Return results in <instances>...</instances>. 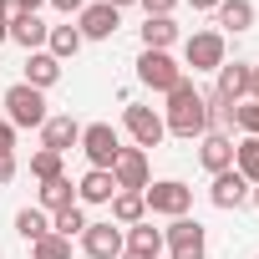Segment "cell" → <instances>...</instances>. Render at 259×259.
<instances>
[{"label":"cell","mask_w":259,"mask_h":259,"mask_svg":"<svg viewBox=\"0 0 259 259\" xmlns=\"http://www.w3.org/2000/svg\"><path fill=\"white\" fill-rule=\"evenodd\" d=\"M163 127L173 138H203L208 133V97L183 76L173 92H168V117H163Z\"/></svg>","instance_id":"obj_1"},{"label":"cell","mask_w":259,"mask_h":259,"mask_svg":"<svg viewBox=\"0 0 259 259\" xmlns=\"http://www.w3.org/2000/svg\"><path fill=\"white\" fill-rule=\"evenodd\" d=\"M163 249H168V259H208V229L183 213L163 229Z\"/></svg>","instance_id":"obj_2"},{"label":"cell","mask_w":259,"mask_h":259,"mask_svg":"<svg viewBox=\"0 0 259 259\" xmlns=\"http://www.w3.org/2000/svg\"><path fill=\"white\" fill-rule=\"evenodd\" d=\"M46 92H36V87H26V81H16L11 92H6V122L11 127H46Z\"/></svg>","instance_id":"obj_3"},{"label":"cell","mask_w":259,"mask_h":259,"mask_svg":"<svg viewBox=\"0 0 259 259\" xmlns=\"http://www.w3.org/2000/svg\"><path fill=\"white\" fill-rule=\"evenodd\" d=\"M143 203H148V213L183 219V213L193 208V188L178 183V178H163V183H148V188H143Z\"/></svg>","instance_id":"obj_4"},{"label":"cell","mask_w":259,"mask_h":259,"mask_svg":"<svg viewBox=\"0 0 259 259\" xmlns=\"http://www.w3.org/2000/svg\"><path fill=\"white\" fill-rule=\"evenodd\" d=\"M76 148L87 153V163H92V168H112V163H117V153H122V138H117V127H112V122H87Z\"/></svg>","instance_id":"obj_5"},{"label":"cell","mask_w":259,"mask_h":259,"mask_svg":"<svg viewBox=\"0 0 259 259\" xmlns=\"http://www.w3.org/2000/svg\"><path fill=\"white\" fill-rule=\"evenodd\" d=\"M229 46H224V31H193L188 41H183V66H193V71H219L229 56H224Z\"/></svg>","instance_id":"obj_6"},{"label":"cell","mask_w":259,"mask_h":259,"mask_svg":"<svg viewBox=\"0 0 259 259\" xmlns=\"http://www.w3.org/2000/svg\"><path fill=\"white\" fill-rule=\"evenodd\" d=\"M138 81L168 97V92H173V87L183 81V66H178V61H173L168 51H143V56H138Z\"/></svg>","instance_id":"obj_7"},{"label":"cell","mask_w":259,"mask_h":259,"mask_svg":"<svg viewBox=\"0 0 259 259\" xmlns=\"http://www.w3.org/2000/svg\"><path fill=\"white\" fill-rule=\"evenodd\" d=\"M122 127L133 133V143L148 153V148H158L163 138H168V127H163V117L153 112V107H138V102H127V112H122Z\"/></svg>","instance_id":"obj_8"},{"label":"cell","mask_w":259,"mask_h":259,"mask_svg":"<svg viewBox=\"0 0 259 259\" xmlns=\"http://www.w3.org/2000/svg\"><path fill=\"white\" fill-rule=\"evenodd\" d=\"M117 26H122V11H112L107 0H97V6H87V11L76 16L81 41H107V36H117Z\"/></svg>","instance_id":"obj_9"},{"label":"cell","mask_w":259,"mask_h":259,"mask_svg":"<svg viewBox=\"0 0 259 259\" xmlns=\"http://www.w3.org/2000/svg\"><path fill=\"white\" fill-rule=\"evenodd\" d=\"M81 249H87L92 259H122L127 239H122V229L107 219V224H87V234H81Z\"/></svg>","instance_id":"obj_10"},{"label":"cell","mask_w":259,"mask_h":259,"mask_svg":"<svg viewBox=\"0 0 259 259\" xmlns=\"http://www.w3.org/2000/svg\"><path fill=\"white\" fill-rule=\"evenodd\" d=\"M112 178H117V188H127V193H143V188H148V153H143V148H122L117 163H112Z\"/></svg>","instance_id":"obj_11"},{"label":"cell","mask_w":259,"mask_h":259,"mask_svg":"<svg viewBox=\"0 0 259 259\" xmlns=\"http://www.w3.org/2000/svg\"><path fill=\"white\" fill-rule=\"evenodd\" d=\"M249 71H254V66H244V61H224V66L213 71V76H219V92H213V97L229 102V107H239V102L249 97Z\"/></svg>","instance_id":"obj_12"},{"label":"cell","mask_w":259,"mask_h":259,"mask_svg":"<svg viewBox=\"0 0 259 259\" xmlns=\"http://www.w3.org/2000/svg\"><path fill=\"white\" fill-rule=\"evenodd\" d=\"M81 143V122L71 117V112H61V117H46V127H41V148H51V153H66V148H76Z\"/></svg>","instance_id":"obj_13"},{"label":"cell","mask_w":259,"mask_h":259,"mask_svg":"<svg viewBox=\"0 0 259 259\" xmlns=\"http://www.w3.org/2000/svg\"><path fill=\"white\" fill-rule=\"evenodd\" d=\"M198 163H203L208 173L234 168V138H229V133H203V138H198Z\"/></svg>","instance_id":"obj_14"},{"label":"cell","mask_w":259,"mask_h":259,"mask_svg":"<svg viewBox=\"0 0 259 259\" xmlns=\"http://www.w3.org/2000/svg\"><path fill=\"white\" fill-rule=\"evenodd\" d=\"M249 188H254V183H244L234 168H224V173H213L208 198H213V208H239V203H249Z\"/></svg>","instance_id":"obj_15"},{"label":"cell","mask_w":259,"mask_h":259,"mask_svg":"<svg viewBox=\"0 0 259 259\" xmlns=\"http://www.w3.org/2000/svg\"><path fill=\"white\" fill-rule=\"evenodd\" d=\"M112 193H117L112 168H87L76 183V203H112Z\"/></svg>","instance_id":"obj_16"},{"label":"cell","mask_w":259,"mask_h":259,"mask_svg":"<svg viewBox=\"0 0 259 259\" xmlns=\"http://www.w3.org/2000/svg\"><path fill=\"white\" fill-rule=\"evenodd\" d=\"M56 81H61V61H56L51 51H31V56H26V87L46 92V87H56Z\"/></svg>","instance_id":"obj_17"},{"label":"cell","mask_w":259,"mask_h":259,"mask_svg":"<svg viewBox=\"0 0 259 259\" xmlns=\"http://www.w3.org/2000/svg\"><path fill=\"white\" fill-rule=\"evenodd\" d=\"M46 36H51V26H46L41 16H21V21H11V41L26 46V51H46Z\"/></svg>","instance_id":"obj_18"},{"label":"cell","mask_w":259,"mask_h":259,"mask_svg":"<svg viewBox=\"0 0 259 259\" xmlns=\"http://www.w3.org/2000/svg\"><path fill=\"white\" fill-rule=\"evenodd\" d=\"M173 41H178L173 16H148V21H143V51H168Z\"/></svg>","instance_id":"obj_19"},{"label":"cell","mask_w":259,"mask_h":259,"mask_svg":"<svg viewBox=\"0 0 259 259\" xmlns=\"http://www.w3.org/2000/svg\"><path fill=\"white\" fill-rule=\"evenodd\" d=\"M148 219V203H143V193H127V188H117L112 193V224H143Z\"/></svg>","instance_id":"obj_20"},{"label":"cell","mask_w":259,"mask_h":259,"mask_svg":"<svg viewBox=\"0 0 259 259\" xmlns=\"http://www.w3.org/2000/svg\"><path fill=\"white\" fill-rule=\"evenodd\" d=\"M127 254H148V259H158V254H163V229H153L148 219L133 224V229H127Z\"/></svg>","instance_id":"obj_21"},{"label":"cell","mask_w":259,"mask_h":259,"mask_svg":"<svg viewBox=\"0 0 259 259\" xmlns=\"http://www.w3.org/2000/svg\"><path fill=\"white\" fill-rule=\"evenodd\" d=\"M76 203V183L61 173V178H51V183H41V208L46 213H61V208H71Z\"/></svg>","instance_id":"obj_22"},{"label":"cell","mask_w":259,"mask_h":259,"mask_svg":"<svg viewBox=\"0 0 259 259\" xmlns=\"http://www.w3.org/2000/svg\"><path fill=\"white\" fill-rule=\"evenodd\" d=\"M46 51H51L56 61H71V56L81 51V31H76V26H51V36H46Z\"/></svg>","instance_id":"obj_23"},{"label":"cell","mask_w":259,"mask_h":259,"mask_svg":"<svg viewBox=\"0 0 259 259\" xmlns=\"http://www.w3.org/2000/svg\"><path fill=\"white\" fill-rule=\"evenodd\" d=\"M234 173H239L244 183H259V138L234 143Z\"/></svg>","instance_id":"obj_24"},{"label":"cell","mask_w":259,"mask_h":259,"mask_svg":"<svg viewBox=\"0 0 259 259\" xmlns=\"http://www.w3.org/2000/svg\"><path fill=\"white\" fill-rule=\"evenodd\" d=\"M219 26L224 31H249L254 26V6H249V0H224V6H219Z\"/></svg>","instance_id":"obj_25"},{"label":"cell","mask_w":259,"mask_h":259,"mask_svg":"<svg viewBox=\"0 0 259 259\" xmlns=\"http://www.w3.org/2000/svg\"><path fill=\"white\" fill-rule=\"evenodd\" d=\"M16 234H21L26 244L46 239V234H51V219H46V208H21V213H16Z\"/></svg>","instance_id":"obj_26"},{"label":"cell","mask_w":259,"mask_h":259,"mask_svg":"<svg viewBox=\"0 0 259 259\" xmlns=\"http://www.w3.org/2000/svg\"><path fill=\"white\" fill-rule=\"evenodd\" d=\"M51 234H61V239H76V234H87V213H81V203H71V208L51 213Z\"/></svg>","instance_id":"obj_27"},{"label":"cell","mask_w":259,"mask_h":259,"mask_svg":"<svg viewBox=\"0 0 259 259\" xmlns=\"http://www.w3.org/2000/svg\"><path fill=\"white\" fill-rule=\"evenodd\" d=\"M31 259H71V239L46 234V239H36V244H31Z\"/></svg>","instance_id":"obj_28"},{"label":"cell","mask_w":259,"mask_h":259,"mask_svg":"<svg viewBox=\"0 0 259 259\" xmlns=\"http://www.w3.org/2000/svg\"><path fill=\"white\" fill-rule=\"evenodd\" d=\"M31 178H41V183H51V178H61V153H51V148H41V153L31 158Z\"/></svg>","instance_id":"obj_29"},{"label":"cell","mask_w":259,"mask_h":259,"mask_svg":"<svg viewBox=\"0 0 259 259\" xmlns=\"http://www.w3.org/2000/svg\"><path fill=\"white\" fill-rule=\"evenodd\" d=\"M234 127L244 138H259V102H244V107H234Z\"/></svg>","instance_id":"obj_30"},{"label":"cell","mask_w":259,"mask_h":259,"mask_svg":"<svg viewBox=\"0 0 259 259\" xmlns=\"http://www.w3.org/2000/svg\"><path fill=\"white\" fill-rule=\"evenodd\" d=\"M138 6H143L148 16H173V6H178V0H138Z\"/></svg>","instance_id":"obj_31"},{"label":"cell","mask_w":259,"mask_h":259,"mask_svg":"<svg viewBox=\"0 0 259 259\" xmlns=\"http://www.w3.org/2000/svg\"><path fill=\"white\" fill-rule=\"evenodd\" d=\"M6 153H16V127L0 122V158H6Z\"/></svg>","instance_id":"obj_32"},{"label":"cell","mask_w":259,"mask_h":259,"mask_svg":"<svg viewBox=\"0 0 259 259\" xmlns=\"http://www.w3.org/2000/svg\"><path fill=\"white\" fill-rule=\"evenodd\" d=\"M16 178V153H6V158H0V188H6Z\"/></svg>","instance_id":"obj_33"},{"label":"cell","mask_w":259,"mask_h":259,"mask_svg":"<svg viewBox=\"0 0 259 259\" xmlns=\"http://www.w3.org/2000/svg\"><path fill=\"white\" fill-rule=\"evenodd\" d=\"M51 6H56V11H66V16H71V11L81 16V11H87V0H51Z\"/></svg>","instance_id":"obj_34"},{"label":"cell","mask_w":259,"mask_h":259,"mask_svg":"<svg viewBox=\"0 0 259 259\" xmlns=\"http://www.w3.org/2000/svg\"><path fill=\"white\" fill-rule=\"evenodd\" d=\"M16 6H21L26 16H41V6H46V0H16Z\"/></svg>","instance_id":"obj_35"},{"label":"cell","mask_w":259,"mask_h":259,"mask_svg":"<svg viewBox=\"0 0 259 259\" xmlns=\"http://www.w3.org/2000/svg\"><path fill=\"white\" fill-rule=\"evenodd\" d=\"M249 102H259V66L249 71Z\"/></svg>","instance_id":"obj_36"},{"label":"cell","mask_w":259,"mask_h":259,"mask_svg":"<svg viewBox=\"0 0 259 259\" xmlns=\"http://www.w3.org/2000/svg\"><path fill=\"white\" fill-rule=\"evenodd\" d=\"M188 6H193V11H219L224 0H188Z\"/></svg>","instance_id":"obj_37"},{"label":"cell","mask_w":259,"mask_h":259,"mask_svg":"<svg viewBox=\"0 0 259 259\" xmlns=\"http://www.w3.org/2000/svg\"><path fill=\"white\" fill-rule=\"evenodd\" d=\"M107 6H112V11H122V6H138V0H107Z\"/></svg>","instance_id":"obj_38"},{"label":"cell","mask_w":259,"mask_h":259,"mask_svg":"<svg viewBox=\"0 0 259 259\" xmlns=\"http://www.w3.org/2000/svg\"><path fill=\"white\" fill-rule=\"evenodd\" d=\"M6 41H11V26H6V21H0V46H6Z\"/></svg>","instance_id":"obj_39"},{"label":"cell","mask_w":259,"mask_h":259,"mask_svg":"<svg viewBox=\"0 0 259 259\" xmlns=\"http://www.w3.org/2000/svg\"><path fill=\"white\" fill-rule=\"evenodd\" d=\"M249 203H254V208H259V183H254V188H249Z\"/></svg>","instance_id":"obj_40"},{"label":"cell","mask_w":259,"mask_h":259,"mask_svg":"<svg viewBox=\"0 0 259 259\" xmlns=\"http://www.w3.org/2000/svg\"><path fill=\"white\" fill-rule=\"evenodd\" d=\"M122 259H148V254H127V249H122Z\"/></svg>","instance_id":"obj_41"}]
</instances>
